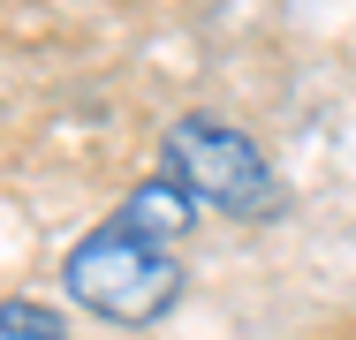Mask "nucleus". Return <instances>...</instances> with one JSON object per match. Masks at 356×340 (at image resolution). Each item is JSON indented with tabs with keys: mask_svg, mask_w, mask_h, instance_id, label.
I'll return each mask as SVG.
<instances>
[{
	"mask_svg": "<svg viewBox=\"0 0 356 340\" xmlns=\"http://www.w3.org/2000/svg\"><path fill=\"white\" fill-rule=\"evenodd\" d=\"M0 340H69V325H61V310L15 295V303H0Z\"/></svg>",
	"mask_w": 356,
	"mask_h": 340,
	"instance_id": "4",
	"label": "nucleus"
},
{
	"mask_svg": "<svg viewBox=\"0 0 356 340\" xmlns=\"http://www.w3.org/2000/svg\"><path fill=\"white\" fill-rule=\"evenodd\" d=\"M61 287L91 318H106V325H152V318H167L182 303V257L167 242L137 235V227L106 219V227H91L69 250Z\"/></svg>",
	"mask_w": 356,
	"mask_h": 340,
	"instance_id": "1",
	"label": "nucleus"
},
{
	"mask_svg": "<svg viewBox=\"0 0 356 340\" xmlns=\"http://www.w3.org/2000/svg\"><path fill=\"white\" fill-rule=\"evenodd\" d=\"M167 174L213 212H235V219H266L281 189H273V159L258 151V136H243L235 121H213V114H182L167 129Z\"/></svg>",
	"mask_w": 356,
	"mask_h": 340,
	"instance_id": "2",
	"label": "nucleus"
},
{
	"mask_svg": "<svg viewBox=\"0 0 356 340\" xmlns=\"http://www.w3.org/2000/svg\"><path fill=\"white\" fill-rule=\"evenodd\" d=\"M114 219H122V227H137V235H152V242H175V235L197 219V197H190L175 174H159V182H137V189L122 197Z\"/></svg>",
	"mask_w": 356,
	"mask_h": 340,
	"instance_id": "3",
	"label": "nucleus"
}]
</instances>
